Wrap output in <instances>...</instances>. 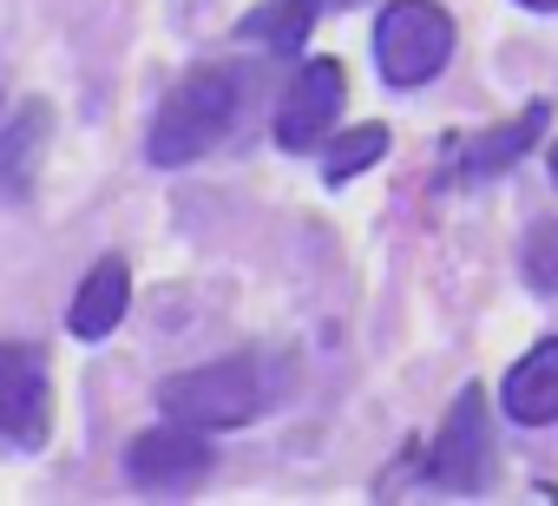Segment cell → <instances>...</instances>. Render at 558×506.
I'll return each instance as SVG.
<instances>
[{
  "instance_id": "6da1fadb",
  "label": "cell",
  "mask_w": 558,
  "mask_h": 506,
  "mask_svg": "<svg viewBox=\"0 0 558 506\" xmlns=\"http://www.w3.org/2000/svg\"><path fill=\"white\" fill-rule=\"evenodd\" d=\"M236 99H243V80L230 67L184 73L171 86V99L158 106V119H151V138H145L151 165L178 171V165H197L210 145H223V132L236 125Z\"/></svg>"
},
{
  "instance_id": "7a4b0ae2",
  "label": "cell",
  "mask_w": 558,
  "mask_h": 506,
  "mask_svg": "<svg viewBox=\"0 0 558 506\" xmlns=\"http://www.w3.org/2000/svg\"><path fill=\"white\" fill-rule=\"evenodd\" d=\"M158 408L165 421H184L197 434H223V427H243L256 408H263V375L256 362L230 356V362H204V369H184L158 388Z\"/></svg>"
},
{
  "instance_id": "3957f363",
  "label": "cell",
  "mask_w": 558,
  "mask_h": 506,
  "mask_svg": "<svg viewBox=\"0 0 558 506\" xmlns=\"http://www.w3.org/2000/svg\"><path fill=\"white\" fill-rule=\"evenodd\" d=\"M453 60V21L434 0H395L375 21V67L388 86H427Z\"/></svg>"
},
{
  "instance_id": "277c9868",
  "label": "cell",
  "mask_w": 558,
  "mask_h": 506,
  "mask_svg": "<svg viewBox=\"0 0 558 506\" xmlns=\"http://www.w3.org/2000/svg\"><path fill=\"white\" fill-rule=\"evenodd\" d=\"M486 460H493V434H486V395L460 388L447 408V427L427 454V480L440 493H480L486 486Z\"/></svg>"
},
{
  "instance_id": "5b68a950",
  "label": "cell",
  "mask_w": 558,
  "mask_h": 506,
  "mask_svg": "<svg viewBox=\"0 0 558 506\" xmlns=\"http://www.w3.org/2000/svg\"><path fill=\"white\" fill-rule=\"evenodd\" d=\"M342 93H349V80H342L336 60H323V53L303 60L296 80H290V93H283V106H276V145H283V152H316L336 132Z\"/></svg>"
},
{
  "instance_id": "8992f818",
  "label": "cell",
  "mask_w": 558,
  "mask_h": 506,
  "mask_svg": "<svg viewBox=\"0 0 558 506\" xmlns=\"http://www.w3.org/2000/svg\"><path fill=\"white\" fill-rule=\"evenodd\" d=\"M53 421V388H47V356L27 342H0V441L8 447H40Z\"/></svg>"
},
{
  "instance_id": "52a82bcc",
  "label": "cell",
  "mask_w": 558,
  "mask_h": 506,
  "mask_svg": "<svg viewBox=\"0 0 558 506\" xmlns=\"http://www.w3.org/2000/svg\"><path fill=\"white\" fill-rule=\"evenodd\" d=\"M125 473H132V486H191L210 473V434H197L184 421L145 427L125 447Z\"/></svg>"
},
{
  "instance_id": "ba28073f",
  "label": "cell",
  "mask_w": 558,
  "mask_h": 506,
  "mask_svg": "<svg viewBox=\"0 0 558 506\" xmlns=\"http://www.w3.org/2000/svg\"><path fill=\"white\" fill-rule=\"evenodd\" d=\"M499 401H506V414H512L519 427H545V421H558V336H545L538 349H525V356L512 362Z\"/></svg>"
},
{
  "instance_id": "9c48e42d",
  "label": "cell",
  "mask_w": 558,
  "mask_h": 506,
  "mask_svg": "<svg viewBox=\"0 0 558 506\" xmlns=\"http://www.w3.org/2000/svg\"><path fill=\"white\" fill-rule=\"evenodd\" d=\"M551 125V106L545 99H532L525 112H512L506 125H493V132H480L466 152H460V178L473 184V178H499V171H512L532 145H538V132Z\"/></svg>"
},
{
  "instance_id": "30bf717a",
  "label": "cell",
  "mask_w": 558,
  "mask_h": 506,
  "mask_svg": "<svg viewBox=\"0 0 558 506\" xmlns=\"http://www.w3.org/2000/svg\"><path fill=\"white\" fill-rule=\"evenodd\" d=\"M125 303H132V277H125V264H119V257H99V264L86 270L73 310H66V329H73L80 342H106V336L125 323Z\"/></svg>"
},
{
  "instance_id": "8fae6325",
  "label": "cell",
  "mask_w": 558,
  "mask_h": 506,
  "mask_svg": "<svg viewBox=\"0 0 558 506\" xmlns=\"http://www.w3.org/2000/svg\"><path fill=\"white\" fill-rule=\"evenodd\" d=\"M310 21H316V0H269V8H256L236 34H243V40H263V47H276V53H296L303 34H310Z\"/></svg>"
},
{
  "instance_id": "7c38bea8",
  "label": "cell",
  "mask_w": 558,
  "mask_h": 506,
  "mask_svg": "<svg viewBox=\"0 0 558 506\" xmlns=\"http://www.w3.org/2000/svg\"><path fill=\"white\" fill-rule=\"evenodd\" d=\"M40 138H47V106H27V119L14 125V138L0 145V191H27V184H34Z\"/></svg>"
},
{
  "instance_id": "4fadbf2b",
  "label": "cell",
  "mask_w": 558,
  "mask_h": 506,
  "mask_svg": "<svg viewBox=\"0 0 558 506\" xmlns=\"http://www.w3.org/2000/svg\"><path fill=\"white\" fill-rule=\"evenodd\" d=\"M381 152H388V125H355V132H342V138L329 145L323 178H329V184H349V178H362L368 165H381Z\"/></svg>"
},
{
  "instance_id": "5bb4252c",
  "label": "cell",
  "mask_w": 558,
  "mask_h": 506,
  "mask_svg": "<svg viewBox=\"0 0 558 506\" xmlns=\"http://www.w3.org/2000/svg\"><path fill=\"white\" fill-rule=\"evenodd\" d=\"M519 270L538 297H558V217H538L519 243Z\"/></svg>"
},
{
  "instance_id": "9a60e30c",
  "label": "cell",
  "mask_w": 558,
  "mask_h": 506,
  "mask_svg": "<svg viewBox=\"0 0 558 506\" xmlns=\"http://www.w3.org/2000/svg\"><path fill=\"white\" fill-rule=\"evenodd\" d=\"M349 8H368V0H316V14H349Z\"/></svg>"
},
{
  "instance_id": "2e32d148",
  "label": "cell",
  "mask_w": 558,
  "mask_h": 506,
  "mask_svg": "<svg viewBox=\"0 0 558 506\" xmlns=\"http://www.w3.org/2000/svg\"><path fill=\"white\" fill-rule=\"evenodd\" d=\"M519 8H532V14H558V0H519Z\"/></svg>"
},
{
  "instance_id": "e0dca14e",
  "label": "cell",
  "mask_w": 558,
  "mask_h": 506,
  "mask_svg": "<svg viewBox=\"0 0 558 506\" xmlns=\"http://www.w3.org/2000/svg\"><path fill=\"white\" fill-rule=\"evenodd\" d=\"M551 184H558V145H551Z\"/></svg>"
}]
</instances>
